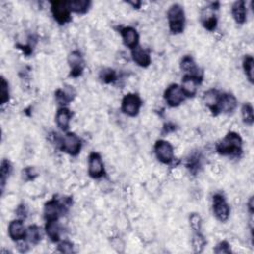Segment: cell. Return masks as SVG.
I'll use <instances>...</instances> for the list:
<instances>
[{
  "instance_id": "cell-24",
  "label": "cell",
  "mask_w": 254,
  "mask_h": 254,
  "mask_svg": "<svg viewBox=\"0 0 254 254\" xmlns=\"http://www.w3.org/2000/svg\"><path fill=\"white\" fill-rule=\"evenodd\" d=\"M11 170H12L11 163L6 159L2 160L1 167H0V183H1V192L2 193L4 191V188H5L6 182L9 178V175L11 173Z\"/></svg>"
},
{
  "instance_id": "cell-18",
  "label": "cell",
  "mask_w": 254,
  "mask_h": 254,
  "mask_svg": "<svg viewBox=\"0 0 254 254\" xmlns=\"http://www.w3.org/2000/svg\"><path fill=\"white\" fill-rule=\"evenodd\" d=\"M221 94L217 90H209L203 95V102L208 107V109L213 112V114L218 115V104Z\"/></svg>"
},
{
  "instance_id": "cell-15",
  "label": "cell",
  "mask_w": 254,
  "mask_h": 254,
  "mask_svg": "<svg viewBox=\"0 0 254 254\" xmlns=\"http://www.w3.org/2000/svg\"><path fill=\"white\" fill-rule=\"evenodd\" d=\"M236 107L237 100L232 94H221L218 104V113H231L235 110Z\"/></svg>"
},
{
  "instance_id": "cell-37",
  "label": "cell",
  "mask_w": 254,
  "mask_h": 254,
  "mask_svg": "<svg viewBox=\"0 0 254 254\" xmlns=\"http://www.w3.org/2000/svg\"><path fill=\"white\" fill-rule=\"evenodd\" d=\"M248 209H249V213L252 215L253 214V210H254V204H253V197H251L248 201Z\"/></svg>"
},
{
  "instance_id": "cell-26",
  "label": "cell",
  "mask_w": 254,
  "mask_h": 254,
  "mask_svg": "<svg viewBox=\"0 0 254 254\" xmlns=\"http://www.w3.org/2000/svg\"><path fill=\"white\" fill-rule=\"evenodd\" d=\"M181 69L188 73L187 75H200L196 62L191 56H186L181 61Z\"/></svg>"
},
{
  "instance_id": "cell-14",
  "label": "cell",
  "mask_w": 254,
  "mask_h": 254,
  "mask_svg": "<svg viewBox=\"0 0 254 254\" xmlns=\"http://www.w3.org/2000/svg\"><path fill=\"white\" fill-rule=\"evenodd\" d=\"M120 35L126 47L133 50L137 46H139V34L135 28L130 26L123 27L120 29Z\"/></svg>"
},
{
  "instance_id": "cell-30",
  "label": "cell",
  "mask_w": 254,
  "mask_h": 254,
  "mask_svg": "<svg viewBox=\"0 0 254 254\" xmlns=\"http://www.w3.org/2000/svg\"><path fill=\"white\" fill-rule=\"evenodd\" d=\"M253 64H254V61L251 56L247 55L244 57L243 62H242L243 71H244V74H245L247 79L251 83H253Z\"/></svg>"
},
{
  "instance_id": "cell-13",
  "label": "cell",
  "mask_w": 254,
  "mask_h": 254,
  "mask_svg": "<svg viewBox=\"0 0 254 254\" xmlns=\"http://www.w3.org/2000/svg\"><path fill=\"white\" fill-rule=\"evenodd\" d=\"M69 66H70V76L73 77H77L82 75L84 69V61L82 55L79 51L75 50L73 51L68 58Z\"/></svg>"
},
{
  "instance_id": "cell-22",
  "label": "cell",
  "mask_w": 254,
  "mask_h": 254,
  "mask_svg": "<svg viewBox=\"0 0 254 254\" xmlns=\"http://www.w3.org/2000/svg\"><path fill=\"white\" fill-rule=\"evenodd\" d=\"M92 5L91 1L88 0H76V1H68V6L71 12H75L77 14L87 13Z\"/></svg>"
},
{
  "instance_id": "cell-6",
  "label": "cell",
  "mask_w": 254,
  "mask_h": 254,
  "mask_svg": "<svg viewBox=\"0 0 254 254\" xmlns=\"http://www.w3.org/2000/svg\"><path fill=\"white\" fill-rule=\"evenodd\" d=\"M213 211L218 221L225 223L230 215V207L222 194H216L213 197Z\"/></svg>"
},
{
  "instance_id": "cell-36",
  "label": "cell",
  "mask_w": 254,
  "mask_h": 254,
  "mask_svg": "<svg viewBox=\"0 0 254 254\" xmlns=\"http://www.w3.org/2000/svg\"><path fill=\"white\" fill-rule=\"evenodd\" d=\"M58 248L62 253H73L74 252V244L68 240L61 241L58 245Z\"/></svg>"
},
{
  "instance_id": "cell-7",
  "label": "cell",
  "mask_w": 254,
  "mask_h": 254,
  "mask_svg": "<svg viewBox=\"0 0 254 254\" xmlns=\"http://www.w3.org/2000/svg\"><path fill=\"white\" fill-rule=\"evenodd\" d=\"M164 99L167 102V104L171 107H177L186 99V96L181 88V86L177 83H172L169 86L165 93H164Z\"/></svg>"
},
{
  "instance_id": "cell-20",
  "label": "cell",
  "mask_w": 254,
  "mask_h": 254,
  "mask_svg": "<svg viewBox=\"0 0 254 254\" xmlns=\"http://www.w3.org/2000/svg\"><path fill=\"white\" fill-rule=\"evenodd\" d=\"M72 119V112L67 107H61L58 109L56 114V122L59 128L63 131H67L70 127Z\"/></svg>"
},
{
  "instance_id": "cell-16",
  "label": "cell",
  "mask_w": 254,
  "mask_h": 254,
  "mask_svg": "<svg viewBox=\"0 0 254 254\" xmlns=\"http://www.w3.org/2000/svg\"><path fill=\"white\" fill-rule=\"evenodd\" d=\"M8 234L16 242L26 238L27 229L21 220H14L8 226Z\"/></svg>"
},
{
  "instance_id": "cell-28",
  "label": "cell",
  "mask_w": 254,
  "mask_h": 254,
  "mask_svg": "<svg viewBox=\"0 0 254 254\" xmlns=\"http://www.w3.org/2000/svg\"><path fill=\"white\" fill-rule=\"evenodd\" d=\"M192 245L196 253H202L206 245V240L201 231L194 233L193 239H192Z\"/></svg>"
},
{
  "instance_id": "cell-1",
  "label": "cell",
  "mask_w": 254,
  "mask_h": 254,
  "mask_svg": "<svg viewBox=\"0 0 254 254\" xmlns=\"http://www.w3.org/2000/svg\"><path fill=\"white\" fill-rule=\"evenodd\" d=\"M217 151L224 156H239L242 152V139L235 132H229L217 144Z\"/></svg>"
},
{
  "instance_id": "cell-31",
  "label": "cell",
  "mask_w": 254,
  "mask_h": 254,
  "mask_svg": "<svg viewBox=\"0 0 254 254\" xmlns=\"http://www.w3.org/2000/svg\"><path fill=\"white\" fill-rule=\"evenodd\" d=\"M189 222H190V226H191L192 229L194 230V232H200L202 230L203 220L199 214H197V213L191 214L190 218H189Z\"/></svg>"
},
{
  "instance_id": "cell-3",
  "label": "cell",
  "mask_w": 254,
  "mask_h": 254,
  "mask_svg": "<svg viewBox=\"0 0 254 254\" xmlns=\"http://www.w3.org/2000/svg\"><path fill=\"white\" fill-rule=\"evenodd\" d=\"M58 144L62 151L68 153L71 156L78 155L82 146L80 138L73 132H69L61 137Z\"/></svg>"
},
{
  "instance_id": "cell-2",
  "label": "cell",
  "mask_w": 254,
  "mask_h": 254,
  "mask_svg": "<svg viewBox=\"0 0 254 254\" xmlns=\"http://www.w3.org/2000/svg\"><path fill=\"white\" fill-rule=\"evenodd\" d=\"M167 18L169 29L173 34L177 35L184 32L186 25V14L182 5L178 3L171 5L167 12Z\"/></svg>"
},
{
  "instance_id": "cell-19",
  "label": "cell",
  "mask_w": 254,
  "mask_h": 254,
  "mask_svg": "<svg viewBox=\"0 0 254 254\" xmlns=\"http://www.w3.org/2000/svg\"><path fill=\"white\" fill-rule=\"evenodd\" d=\"M231 14L234 19V21L237 24H244L246 21V15H247V9L246 5L243 0H238L235 1L231 6Z\"/></svg>"
},
{
  "instance_id": "cell-27",
  "label": "cell",
  "mask_w": 254,
  "mask_h": 254,
  "mask_svg": "<svg viewBox=\"0 0 254 254\" xmlns=\"http://www.w3.org/2000/svg\"><path fill=\"white\" fill-rule=\"evenodd\" d=\"M10 100V92H9V83L5 79L4 76H1L0 80V104L4 105Z\"/></svg>"
},
{
  "instance_id": "cell-35",
  "label": "cell",
  "mask_w": 254,
  "mask_h": 254,
  "mask_svg": "<svg viewBox=\"0 0 254 254\" xmlns=\"http://www.w3.org/2000/svg\"><path fill=\"white\" fill-rule=\"evenodd\" d=\"M201 166V162H200V158L196 155L192 156L189 161H188V164H187V167L190 169V170L192 172H196L198 169L200 168Z\"/></svg>"
},
{
  "instance_id": "cell-17",
  "label": "cell",
  "mask_w": 254,
  "mask_h": 254,
  "mask_svg": "<svg viewBox=\"0 0 254 254\" xmlns=\"http://www.w3.org/2000/svg\"><path fill=\"white\" fill-rule=\"evenodd\" d=\"M131 56L133 61L142 68H147L151 64V56L148 51L143 49L140 46H137L135 49L131 50Z\"/></svg>"
},
{
  "instance_id": "cell-29",
  "label": "cell",
  "mask_w": 254,
  "mask_h": 254,
  "mask_svg": "<svg viewBox=\"0 0 254 254\" xmlns=\"http://www.w3.org/2000/svg\"><path fill=\"white\" fill-rule=\"evenodd\" d=\"M241 116L243 122L248 125L252 126L254 122V115H253V107L250 103H244L241 108Z\"/></svg>"
},
{
  "instance_id": "cell-5",
  "label": "cell",
  "mask_w": 254,
  "mask_h": 254,
  "mask_svg": "<svg viewBox=\"0 0 254 254\" xmlns=\"http://www.w3.org/2000/svg\"><path fill=\"white\" fill-rule=\"evenodd\" d=\"M220 4L218 2L216 3H211L208 6L204 7L202 10V14H201V21L203 26L210 31L213 32L217 29L218 26V17L216 14V11L219 9Z\"/></svg>"
},
{
  "instance_id": "cell-11",
  "label": "cell",
  "mask_w": 254,
  "mask_h": 254,
  "mask_svg": "<svg viewBox=\"0 0 254 254\" xmlns=\"http://www.w3.org/2000/svg\"><path fill=\"white\" fill-rule=\"evenodd\" d=\"M65 205L69 204H63L59 200L56 199H52L49 202H47L44 206V219L46 220V222L58 221L64 211Z\"/></svg>"
},
{
  "instance_id": "cell-10",
  "label": "cell",
  "mask_w": 254,
  "mask_h": 254,
  "mask_svg": "<svg viewBox=\"0 0 254 254\" xmlns=\"http://www.w3.org/2000/svg\"><path fill=\"white\" fill-rule=\"evenodd\" d=\"M104 164L98 152H92L89 156V175L93 179H100L104 176Z\"/></svg>"
},
{
  "instance_id": "cell-23",
  "label": "cell",
  "mask_w": 254,
  "mask_h": 254,
  "mask_svg": "<svg viewBox=\"0 0 254 254\" xmlns=\"http://www.w3.org/2000/svg\"><path fill=\"white\" fill-rule=\"evenodd\" d=\"M45 231H46L48 237H49L53 242H58V241L60 240L61 228H60V225H59L58 221L46 222Z\"/></svg>"
},
{
  "instance_id": "cell-32",
  "label": "cell",
  "mask_w": 254,
  "mask_h": 254,
  "mask_svg": "<svg viewBox=\"0 0 254 254\" xmlns=\"http://www.w3.org/2000/svg\"><path fill=\"white\" fill-rule=\"evenodd\" d=\"M101 79L105 83H111L116 80V72L112 69H104L100 74Z\"/></svg>"
},
{
  "instance_id": "cell-9",
  "label": "cell",
  "mask_w": 254,
  "mask_h": 254,
  "mask_svg": "<svg viewBox=\"0 0 254 254\" xmlns=\"http://www.w3.org/2000/svg\"><path fill=\"white\" fill-rule=\"evenodd\" d=\"M154 151L157 159L163 164H170L174 159V148L166 140L156 141Z\"/></svg>"
},
{
  "instance_id": "cell-33",
  "label": "cell",
  "mask_w": 254,
  "mask_h": 254,
  "mask_svg": "<svg viewBox=\"0 0 254 254\" xmlns=\"http://www.w3.org/2000/svg\"><path fill=\"white\" fill-rule=\"evenodd\" d=\"M214 251L218 254H229V253H231V248L228 241H221L216 246Z\"/></svg>"
},
{
  "instance_id": "cell-12",
  "label": "cell",
  "mask_w": 254,
  "mask_h": 254,
  "mask_svg": "<svg viewBox=\"0 0 254 254\" xmlns=\"http://www.w3.org/2000/svg\"><path fill=\"white\" fill-rule=\"evenodd\" d=\"M201 75H186L182 79V90L186 98H193L196 96L199 86L202 82Z\"/></svg>"
},
{
  "instance_id": "cell-8",
  "label": "cell",
  "mask_w": 254,
  "mask_h": 254,
  "mask_svg": "<svg viewBox=\"0 0 254 254\" xmlns=\"http://www.w3.org/2000/svg\"><path fill=\"white\" fill-rule=\"evenodd\" d=\"M51 12L54 19L60 24L64 25L72 20L71 10L68 6V1H52L51 2Z\"/></svg>"
},
{
  "instance_id": "cell-21",
  "label": "cell",
  "mask_w": 254,
  "mask_h": 254,
  "mask_svg": "<svg viewBox=\"0 0 254 254\" xmlns=\"http://www.w3.org/2000/svg\"><path fill=\"white\" fill-rule=\"evenodd\" d=\"M76 97V92L73 87H67L64 89H59L55 93L56 101L59 104L66 106L68 105Z\"/></svg>"
},
{
  "instance_id": "cell-4",
  "label": "cell",
  "mask_w": 254,
  "mask_h": 254,
  "mask_svg": "<svg viewBox=\"0 0 254 254\" xmlns=\"http://www.w3.org/2000/svg\"><path fill=\"white\" fill-rule=\"evenodd\" d=\"M142 106V101L137 94H127L121 102V110L128 116L135 117L138 115Z\"/></svg>"
},
{
  "instance_id": "cell-34",
  "label": "cell",
  "mask_w": 254,
  "mask_h": 254,
  "mask_svg": "<svg viewBox=\"0 0 254 254\" xmlns=\"http://www.w3.org/2000/svg\"><path fill=\"white\" fill-rule=\"evenodd\" d=\"M22 174H23V179H25L26 181L34 180L38 176V172L36 171V169L34 167H27L26 169H24Z\"/></svg>"
},
{
  "instance_id": "cell-25",
  "label": "cell",
  "mask_w": 254,
  "mask_h": 254,
  "mask_svg": "<svg viewBox=\"0 0 254 254\" xmlns=\"http://www.w3.org/2000/svg\"><path fill=\"white\" fill-rule=\"evenodd\" d=\"M42 231H41V229L37 226H30L28 229H27V235H26V238L27 241L33 245H36L38 244L41 240H42Z\"/></svg>"
}]
</instances>
